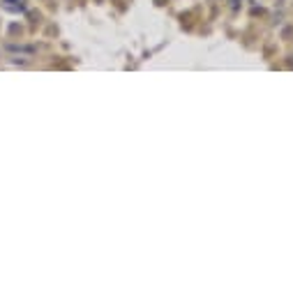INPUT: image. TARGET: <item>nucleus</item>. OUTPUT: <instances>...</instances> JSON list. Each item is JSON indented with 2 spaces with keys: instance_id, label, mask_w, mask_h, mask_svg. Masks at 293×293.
<instances>
[{
  "instance_id": "f257e3e1",
  "label": "nucleus",
  "mask_w": 293,
  "mask_h": 293,
  "mask_svg": "<svg viewBox=\"0 0 293 293\" xmlns=\"http://www.w3.org/2000/svg\"><path fill=\"white\" fill-rule=\"evenodd\" d=\"M5 2L7 10H24V5H21V0H2Z\"/></svg>"
}]
</instances>
